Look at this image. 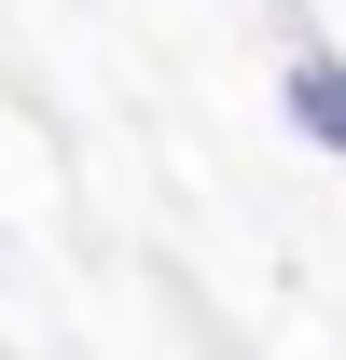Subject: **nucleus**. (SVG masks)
I'll return each instance as SVG.
<instances>
[{
  "instance_id": "f257e3e1",
  "label": "nucleus",
  "mask_w": 346,
  "mask_h": 360,
  "mask_svg": "<svg viewBox=\"0 0 346 360\" xmlns=\"http://www.w3.org/2000/svg\"><path fill=\"white\" fill-rule=\"evenodd\" d=\"M277 111H291L305 153H333V167H346V56H333V42H305V28H291V56H277Z\"/></svg>"
}]
</instances>
